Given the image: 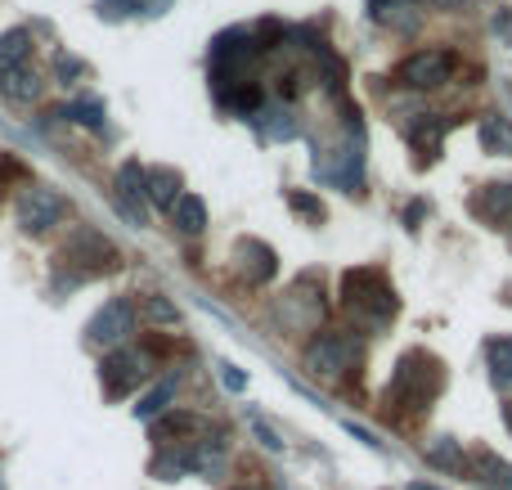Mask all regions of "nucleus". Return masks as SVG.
<instances>
[{
	"label": "nucleus",
	"mask_w": 512,
	"mask_h": 490,
	"mask_svg": "<svg viewBox=\"0 0 512 490\" xmlns=\"http://www.w3.org/2000/svg\"><path fill=\"white\" fill-rule=\"evenodd\" d=\"M477 473H481V477H477L481 486H490V490H512V468H508L499 455H481Z\"/></svg>",
	"instance_id": "aec40b11"
},
{
	"label": "nucleus",
	"mask_w": 512,
	"mask_h": 490,
	"mask_svg": "<svg viewBox=\"0 0 512 490\" xmlns=\"http://www.w3.org/2000/svg\"><path fill=\"white\" fill-rule=\"evenodd\" d=\"M252 432H256V437H261V446H265V450H283V441H279V437H274V432H270V428H265V423H261V419H252Z\"/></svg>",
	"instance_id": "b1692460"
},
{
	"label": "nucleus",
	"mask_w": 512,
	"mask_h": 490,
	"mask_svg": "<svg viewBox=\"0 0 512 490\" xmlns=\"http://www.w3.org/2000/svg\"><path fill=\"white\" fill-rule=\"evenodd\" d=\"M436 392H441V369H436V360H432V356L414 351V356L400 360V369H396V387H391V396L409 401V410H427V405L436 401Z\"/></svg>",
	"instance_id": "f03ea898"
},
{
	"label": "nucleus",
	"mask_w": 512,
	"mask_h": 490,
	"mask_svg": "<svg viewBox=\"0 0 512 490\" xmlns=\"http://www.w3.org/2000/svg\"><path fill=\"white\" fill-rule=\"evenodd\" d=\"M144 198H149L153 207H162V212H171V207L180 203V171H171V167L144 171Z\"/></svg>",
	"instance_id": "1a4fd4ad"
},
{
	"label": "nucleus",
	"mask_w": 512,
	"mask_h": 490,
	"mask_svg": "<svg viewBox=\"0 0 512 490\" xmlns=\"http://www.w3.org/2000/svg\"><path fill=\"white\" fill-rule=\"evenodd\" d=\"M504 423H508V428H512V405H504Z\"/></svg>",
	"instance_id": "a878e982"
},
{
	"label": "nucleus",
	"mask_w": 512,
	"mask_h": 490,
	"mask_svg": "<svg viewBox=\"0 0 512 490\" xmlns=\"http://www.w3.org/2000/svg\"><path fill=\"white\" fill-rule=\"evenodd\" d=\"M481 149L486 153H504V158H512V126H508V117H499V113H486L481 117Z\"/></svg>",
	"instance_id": "ddd939ff"
},
{
	"label": "nucleus",
	"mask_w": 512,
	"mask_h": 490,
	"mask_svg": "<svg viewBox=\"0 0 512 490\" xmlns=\"http://www.w3.org/2000/svg\"><path fill=\"white\" fill-rule=\"evenodd\" d=\"M360 360V338L355 333H319L306 347V369L315 378H337L346 369H355Z\"/></svg>",
	"instance_id": "7ed1b4c3"
},
{
	"label": "nucleus",
	"mask_w": 512,
	"mask_h": 490,
	"mask_svg": "<svg viewBox=\"0 0 512 490\" xmlns=\"http://www.w3.org/2000/svg\"><path fill=\"white\" fill-rule=\"evenodd\" d=\"M117 207H122L126 221L144 225V171H140V162H126V167L117 171Z\"/></svg>",
	"instance_id": "6e6552de"
},
{
	"label": "nucleus",
	"mask_w": 512,
	"mask_h": 490,
	"mask_svg": "<svg viewBox=\"0 0 512 490\" xmlns=\"http://www.w3.org/2000/svg\"><path fill=\"white\" fill-rule=\"evenodd\" d=\"M131 333H135V306H131V297H113V302H104L95 311L86 338L95 342V347L117 351V347H126V338H131Z\"/></svg>",
	"instance_id": "39448f33"
},
{
	"label": "nucleus",
	"mask_w": 512,
	"mask_h": 490,
	"mask_svg": "<svg viewBox=\"0 0 512 490\" xmlns=\"http://www.w3.org/2000/svg\"><path fill=\"white\" fill-rule=\"evenodd\" d=\"M230 490H256V486H230Z\"/></svg>",
	"instance_id": "bb28decb"
},
{
	"label": "nucleus",
	"mask_w": 512,
	"mask_h": 490,
	"mask_svg": "<svg viewBox=\"0 0 512 490\" xmlns=\"http://www.w3.org/2000/svg\"><path fill=\"white\" fill-rule=\"evenodd\" d=\"M171 401H176V378H162L153 392H144L140 396V405H135V419H144V423H153V419H162V414L171 410Z\"/></svg>",
	"instance_id": "f8f14e48"
},
{
	"label": "nucleus",
	"mask_w": 512,
	"mask_h": 490,
	"mask_svg": "<svg viewBox=\"0 0 512 490\" xmlns=\"http://www.w3.org/2000/svg\"><path fill=\"white\" fill-rule=\"evenodd\" d=\"M0 95L14 99V104H32L36 95H41V77L32 72V63H23V68H9L0 72Z\"/></svg>",
	"instance_id": "9d476101"
},
{
	"label": "nucleus",
	"mask_w": 512,
	"mask_h": 490,
	"mask_svg": "<svg viewBox=\"0 0 512 490\" xmlns=\"http://www.w3.org/2000/svg\"><path fill=\"white\" fill-rule=\"evenodd\" d=\"M144 306H149V320H158V324H176L180 320V311L167 302V297H149Z\"/></svg>",
	"instance_id": "4be33fe9"
},
{
	"label": "nucleus",
	"mask_w": 512,
	"mask_h": 490,
	"mask_svg": "<svg viewBox=\"0 0 512 490\" xmlns=\"http://www.w3.org/2000/svg\"><path fill=\"white\" fill-rule=\"evenodd\" d=\"M427 464L445 468V473H463V468H468V455L459 450V441L441 437V441H432V446H427Z\"/></svg>",
	"instance_id": "a211bd4d"
},
{
	"label": "nucleus",
	"mask_w": 512,
	"mask_h": 490,
	"mask_svg": "<svg viewBox=\"0 0 512 490\" xmlns=\"http://www.w3.org/2000/svg\"><path fill=\"white\" fill-rule=\"evenodd\" d=\"M486 365H490V378H495L499 387H512V338H490Z\"/></svg>",
	"instance_id": "f3484780"
},
{
	"label": "nucleus",
	"mask_w": 512,
	"mask_h": 490,
	"mask_svg": "<svg viewBox=\"0 0 512 490\" xmlns=\"http://www.w3.org/2000/svg\"><path fill=\"white\" fill-rule=\"evenodd\" d=\"M342 306L364 324V329H382L396 315V293L387 288V279L373 270H346L342 275Z\"/></svg>",
	"instance_id": "f257e3e1"
},
{
	"label": "nucleus",
	"mask_w": 512,
	"mask_h": 490,
	"mask_svg": "<svg viewBox=\"0 0 512 490\" xmlns=\"http://www.w3.org/2000/svg\"><path fill=\"white\" fill-rule=\"evenodd\" d=\"M432 5H441V9H463L468 0H432Z\"/></svg>",
	"instance_id": "393cba45"
},
{
	"label": "nucleus",
	"mask_w": 512,
	"mask_h": 490,
	"mask_svg": "<svg viewBox=\"0 0 512 490\" xmlns=\"http://www.w3.org/2000/svg\"><path fill=\"white\" fill-rule=\"evenodd\" d=\"M481 216H486L490 225H499V230H512V180L504 185H490L486 194H481Z\"/></svg>",
	"instance_id": "9b49d317"
},
{
	"label": "nucleus",
	"mask_w": 512,
	"mask_h": 490,
	"mask_svg": "<svg viewBox=\"0 0 512 490\" xmlns=\"http://www.w3.org/2000/svg\"><path fill=\"white\" fill-rule=\"evenodd\" d=\"M450 72H454V59L445 50H418V54H409V59L400 63V81L414 86V90L441 86V81H450Z\"/></svg>",
	"instance_id": "0eeeda50"
},
{
	"label": "nucleus",
	"mask_w": 512,
	"mask_h": 490,
	"mask_svg": "<svg viewBox=\"0 0 512 490\" xmlns=\"http://www.w3.org/2000/svg\"><path fill=\"white\" fill-rule=\"evenodd\" d=\"M59 117H68V122H81V126H104V108H99V104H68Z\"/></svg>",
	"instance_id": "412c9836"
},
{
	"label": "nucleus",
	"mask_w": 512,
	"mask_h": 490,
	"mask_svg": "<svg viewBox=\"0 0 512 490\" xmlns=\"http://www.w3.org/2000/svg\"><path fill=\"white\" fill-rule=\"evenodd\" d=\"M63 216H68V203H63L50 185H27L23 198H18V225H23V234L54 230Z\"/></svg>",
	"instance_id": "423d86ee"
},
{
	"label": "nucleus",
	"mask_w": 512,
	"mask_h": 490,
	"mask_svg": "<svg viewBox=\"0 0 512 490\" xmlns=\"http://www.w3.org/2000/svg\"><path fill=\"white\" fill-rule=\"evenodd\" d=\"M239 257H243V270H248L252 284H265V279L274 275V252L265 248V243L243 239V243H239Z\"/></svg>",
	"instance_id": "2eb2a0df"
},
{
	"label": "nucleus",
	"mask_w": 512,
	"mask_h": 490,
	"mask_svg": "<svg viewBox=\"0 0 512 490\" xmlns=\"http://www.w3.org/2000/svg\"><path fill=\"white\" fill-rule=\"evenodd\" d=\"M337 153H342V158L328 162L324 176L337 180V185H346V189H355V185H360V149L351 144V149H337Z\"/></svg>",
	"instance_id": "6ab92c4d"
},
{
	"label": "nucleus",
	"mask_w": 512,
	"mask_h": 490,
	"mask_svg": "<svg viewBox=\"0 0 512 490\" xmlns=\"http://www.w3.org/2000/svg\"><path fill=\"white\" fill-rule=\"evenodd\" d=\"M171 216H176V225L185 234H203L207 230V203L194 194H180V203L171 207Z\"/></svg>",
	"instance_id": "dca6fc26"
},
{
	"label": "nucleus",
	"mask_w": 512,
	"mask_h": 490,
	"mask_svg": "<svg viewBox=\"0 0 512 490\" xmlns=\"http://www.w3.org/2000/svg\"><path fill=\"white\" fill-rule=\"evenodd\" d=\"M27 54H32V32H27V27H9V32L0 36V72L23 68Z\"/></svg>",
	"instance_id": "4468645a"
},
{
	"label": "nucleus",
	"mask_w": 512,
	"mask_h": 490,
	"mask_svg": "<svg viewBox=\"0 0 512 490\" xmlns=\"http://www.w3.org/2000/svg\"><path fill=\"white\" fill-rule=\"evenodd\" d=\"M149 378V356L144 351H131V347H117L104 356V365H99V383H104V396L108 401H122V396H131L135 387Z\"/></svg>",
	"instance_id": "20e7f679"
},
{
	"label": "nucleus",
	"mask_w": 512,
	"mask_h": 490,
	"mask_svg": "<svg viewBox=\"0 0 512 490\" xmlns=\"http://www.w3.org/2000/svg\"><path fill=\"white\" fill-rule=\"evenodd\" d=\"M221 383L230 387V392H243V387H248V378H243L234 365H221Z\"/></svg>",
	"instance_id": "5701e85b"
}]
</instances>
